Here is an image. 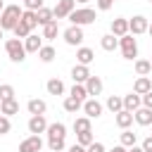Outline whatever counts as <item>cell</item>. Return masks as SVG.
I'll list each match as a JSON object with an SVG mask.
<instances>
[{"label": "cell", "instance_id": "obj_41", "mask_svg": "<svg viewBox=\"0 0 152 152\" xmlns=\"http://www.w3.org/2000/svg\"><path fill=\"white\" fill-rule=\"evenodd\" d=\"M114 2H116V0H97V10H100V12H107Z\"/></svg>", "mask_w": 152, "mask_h": 152}, {"label": "cell", "instance_id": "obj_31", "mask_svg": "<svg viewBox=\"0 0 152 152\" xmlns=\"http://www.w3.org/2000/svg\"><path fill=\"white\" fill-rule=\"evenodd\" d=\"M57 31H59V26H57V19H55V21H50V24L43 26V38L52 40V38H57Z\"/></svg>", "mask_w": 152, "mask_h": 152}, {"label": "cell", "instance_id": "obj_27", "mask_svg": "<svg viewBox=\"0 0 152 152\" xmlns=\"http://www.w3.org/2000/svg\"><path fill=\"white\" fill-rule=\"evenodd\" d=\"M38 57H40V62H45V64H48V62H52V59L57 57V52H55V48H52V45H43V48L38 50Z\"/></svg>", "mask_w": 152, "mask_h": 152}, {"label": "cell", "instance_id": "obj_35", "mask_svg": "<svg viewBox=\"0 0 152 152\" xmlns=\"http://www.w3.org/2000/svg\"><path fill=\"white\" fill-rule=\"evenodd\" d=\"M14 36H17V38H28V36H31V28L19 19V24L14 26Z\"/></svg>", "mask_w": 152, "mask_h": 152}, {"label": "cell", "instance_id": "obj_53", "mask_svg": "<svg viewBox=\"0 0 152 152\" xmlns=\"http://www.w3.org/2000/svg\"><path fill=\"white\" fill-rule=\"evenodd\" d=\"M150 5H152V0H150Z\"/></svg>", "mask_w": 152, "mask_h": 152}, {"label": "cell", "instance_id": "obj_29", "mask_svg": "<svg viewBox=\"0 0 152 152\" xmlns=\"http://www.w3.org/2000/svg\"><path fill=\"white\" fill-rule=\"evenodd\" d=\"M86 131H93V128H90V119H88V116L74 119V133H86Z\"/></svg>", "mask_w": 152, "mask_h": 152}, {"label": "cell", "instance_id": "obj_36", "mask_svg": "<svg viewBox=\"0 0 152 152\" xmlns=\"http://www.w3.org/2000/svg\"><path fill=\"white\" fill-rule=\"evenodd\" d=\"M48 147H50V152H62L64 150V138H48Z\"/></svg>", "mask_w": 152, "mask_h": 152}, {"label": "cell", "instance_id": "obj_39", "mask_svg": "<svg viewBox=\"0 0 152 152\" xmlns=\"http://www.w3.org/2000/svg\"><path fill=\"white\" fill-rule=\"evenodd\" d=\"M10 128H12V124H10V116L0 114V135H7V133H10Z\"/></svg>", "mask_w": 152, "mask_h": 152}, {"label": "cell", "instance_id": "obj_16", "mask_svg": "<svg viewBox=\"0 0 152 152\" xmlns=\"http://www.w3.org/2000/svg\"><path fill=\"white\" fill-rule=\"evenodd\" d=\"M86 90H88L90 97H97V95L102 93V81H100V76H90V78L86 81Z\"/></svg>", "mask_w": 152, "mask_h": 152}, {"label": "cell", "instance_id": "obj_50", "mask_svg": "<svg viewBox=\"0 0 152 152\" xmlns=\"http://www.w3.org/2000/svg\"><path fill=\"white\" fill-rule=\"evenodd\" d=\"M2 10H5V7H2V0H0V12H2Z\"/></svg>", "mask_w": 152, "mask_h": 152}, {"label": "cell", "instance_id": "obj_6", "mask_svg": "<svg viewBox=\"0 0 152 152\" xmlns=\"http://www.w3.org/2000/svg\"><path fill=\"white\" fill-rule=\"evenodd\" d=\"M74 10H76V0H57L52 12H55V19H66Z\"/></svg>", "mask_w": 152, "mask_h": 152}, {"label": "cell", "instance_id": "obj_13", "mask_svg": "<svg viewBox=\"0 0 152 152\" xmlns=\"http://www.w3.org/2000/svg\"><path fill=\"white\" fill-rule=\"evenodd\" d=\"M114 121H116V126L124 131V128H128V126L135 121V116H133V112H128V109H121V112H116Z\"/></svg>", "mask_w": 152, "mask_h": 152}, {"label": "cell", "instance_id": "obj_25", "mask_svg": "<svg viewBox=\"0 0 152 152\" xmlns=\"http://www.w3.org/2000/svg\"><path fill=\"white\" fill-rule=\"evenodd\" d=\"M78 109H83V100H78V97H66L64 100V112H69V114H76Z\"/></svg>", "mask_w": 152, "mask_h": 152}, {"label": "cell", "instance_id": "obj_43", "mask_svg": "<svg viewBox=\"0 0 152 152\" xmlns=\"http://www.w3.org/2000/svg\"><path fill=\"white\" fill-rule=\"evenodd\" d=\"M142 107H150V109H152V90L142 95Z\"/></svg>", "mask_w": 152, "mask_h": 152}, {"label": "cell", "instance_id": "obj_26", "mask_svg": "<svg viewBox=\"0 0 152 152\" xmlns=\"http://www.w3.org/2000/svg\"><path fill=\"white\" fill-rule=\"evenodd\" d=\"M107 109H109L112 114L121 112V109H124V97H119V95H109V97H107Z\"/></svg>", "mask_w": 152, "mask_h": 152}, {"label": "cell", "instance_id": "obj_32", "mask_svg": "<svg viewBox=\"0 0 152 152\" xmlns=\"http://www.w3.org/2000/svg\"><path fill=\"white\" fill-rule=\"evenodd\" d=\"M152 71V62L150 59H135V74L138 76H147Z\"/></svg>", "mask_w": 152, "mask_h": 152}, {"label": "cell", "instance_id": "obj_49", "mask_svg": "<svg viewBox=\"0 0 152 152\" xmlns=\"http://www.w3.org/2000/svg\"><path fill=\"white\" fill-rule=\"evenodd\" d=\"M147 33H150V36H152V24H150V26H147Z\"/></svg>", "mask_w": 152, "mask_h": 152}, {"label": "cell", "instance_id": "obj_55", "mask_svg": "<svg viewBox=\"0 0 152 152\" xmlns=\"http://www.w3.org/2000/svg\"><path fill=\"white\" fill-rule=\"evenodd\" d=\"M150 62H152V59H150Z\"/></svg>", "mask_w": 152, "mask_h": 152}, {"label": "cell", "instance_id": "obj_44", "mask_svg": "<svg viewBox=\"0 0 152 152\" xmlns=\"http://www.w3.org/2000/svg\"><path fill=\"white\" fill-rule=\"evenodd\" d=\"M140 147H142V150H145V152H152V135H150V138H145V140H142V145H140Z\"/></svg>", "mask_w": 152, "mask_h": 152}, {"label": "cell", "instance_id": "obj_17", "mask_svg": "<svg viewBox=\"0 0 152 152\" xmlns=\"http://www.w3.org/2000/svg\"><path fill=\"white\" fill-rule=\"evenodd\" d=\"M112 33H114L116 38L126 36V33H128V19H124V17L114 19V21H112Z\"/></svg>", "mask_w": 152, "mask_h": 152}, {"label": "cell", "instance_id": "obj_18", "mask_svg": "<svg viewBox=\"0 0 152 152\" xmlns=\"http://www.w3.org/2000/svg\"><path fill=\"white\" fill-rule=\"evenodd\" d=\"M76 59H78V64H90V62H95V52L90 50V48H78L76 50Z\"/></svg>", "mask_w": 152, "mask_h": 152}, {"label": "cell", "instance_id": "obj_48", "mask_svg": "<svg viewBox=\"0 0 152 152\" xmlns=\"http://www.w3.org/2000/svg\"><path fill=\"white\" fill-rule=\"evenodd\" d=\"M76 2H81V5H86V2H90V0H76Z\"/></svg>", "mask_w": 152, "mask_h": 152}, {"label": "cell", "instance_id": "obj_28", "mask_svg": "<svg viewBox=\"0 0 152 152\" xmlns=\"http://www.w3.org/2000/svg\"><path fill=\"white\" fill-rule=\"evenodd\" d=\"M45 88H48L50 95H62V93H64V83H62L59 78H50V81L45 83Z\"/></svg>", "mask_w": 152, "mask_h": 152}, {"label": "cell", "instance_id": "obj_2", "mask_svg": "<svg viewBox=\"0 0 152 152\" xmlns=\"http://www.w3.org/2000/svg\"><path fill=\"white\" fill-rule=\"evenodd\" d=\"M66 19H69L74 26H86V24H93V21L97 19V14H95V10H90V7H78V10H74Z\"/></svg>", "mask_w": 152, "mask_h": 152}, {"label": "cell", "instance_id": "obj_46", "mask_svg": "<svg viewBox=\"0 0 152 152\" xmlns=\"http://www.w3.org/2000/svg\"><path fill=\"white\" fill-rule=\"evenodd\" d=\"M112 152H128V147H124V145H116Z\"/></svg>", "mask_w": 152, "mask_h": 152}, {"label": "cell", "instance_id": "obj_22", "mask_svg": "<svg viewBox=\"0 0 152 152\" xmlns=\"http://www.w3.org/2000/svg\"><path fill=\"white\" fill-rule=\"evenodd\" d=\"M152 90V81L147 78V76H140L135 83H133V93H138V95H145V93H150Z\"/></svg>", "mask_w": 152, "mask_h": 152}, {"label": "cell", "instance_id": "obj_15", "mask_svg": "<svg viewBox=\"0 0 152 152\" xmlns=\"http://www.w3.org/2000/svg\"><path fill=\"white\" fill-rule=\"evenodd\" d=\"M24 48H26V52H38V50L43 48V36L31 33L28 38H24Z\"/></svg>", "mask_w": 152, "mask_h": 152}, {"label": "cell", "instance_id": "obj_45", "mask_svg": "<svg viewBox=\"0 0 152 152\" xmlns=\"http://www.w3.org/2000/svg\"><path fill=\"white\" fill-rule=\"evenodd\" d=\"M69 152H88V150H86L83 145H78V142H76V145H71V147H69Z\"/></svg>", "mask_w": 152, "mask_h": 152}, {"label": "cell", "instance_id": "obj_52", "mask_svg": "<svg viewBox=\"0 0 152 152\" xmlns=\"http://www.w3.org/2000/svg\"><path fill=\"white\" fill-rule=\"evenodd\" d=\"M0 107H2V100H0Z\"/></svg>", "mask_w": 152, "mask_h": 152}, {"label": "cell", "instance_id": "obj_8", "mask_svg": "<svg viewBox=\"0 0 152 152\" xmlns=\"http://www.w3.org/2000/svg\"><path fill=\"white\" fill-rule=\"evenodd\" d=\"M48 121H45V116L43 114H33L31 119H28V133H33V135H40V133H45L48 131Z\"/></svg>", "mask_w": 152, "mask_h": 152}, {"label": "cell", "instance_id": "obj_10", "mask_svg": "<svg viewBox=\"0 0 152 152\" xmlns=\"http://www.w3.org/2000/svg\"><path fill=\"white\" fill-rule=\"evenodd\" d=\"M83 112H86L88 119H97V116L102 114V104L97 102V97H88V100L83 102Z\"/></svg>", "mask_w": 152, "mask_h": 152}, {"label": "cell", "instance_id": "obj_33", "mask_svg": "<svg viewBox=\"0 0 152 152\" xmlns=\"http://www.w3.org/2000/svg\"><path fill=\"white\" fill-rule=\"evenodd\" d=\"M71 97H78V100H88L90 95H88V90H86V83H74V88H71Z\"/></svg>", "mask_w": 152, "mask_h": 152}, {"label": "cell", "instance_id": "obj_4", "mask_svg": "<svg viewBox=\"0 0 152 152\" xmlns=\"http://www.w3.org/2000/svg\"><path fill=\"white\" fill-rule=\"evenodd\" d=\"M119 48H121L124 59H135V57H138V40L133 38V33L121 36V38H119Z\"/></svg>", "mask_w": 152, "mask_h": 152}, {"label": "cell", "instance_id": "obj_30", "mask_svg": "<svg viewBox=\"0 0 152 152\" xmlns=\"http://www.w3.org/2000/svg\"><path fill=\"white\" fill-rule=\"evenodd\" d=\"M21 21H24V24H26L31 31L38 26V17H36V12H33V10H24V14H21Z\"/></svg>", "mask_w": 152, "mask_h": 152}, {"label": "cell", "instance_id": "obj_7", "mask_svg": "<svg viewBox=\"0 0 152 152\" xmlns=\"http://www.w3.org/2000/svg\"><path fill=\"white\" fill-rule=\"evenodd\" d=\"M83 38H86V36H83V28H81V26H74V24H71V26L64 31V43H66V45H81Z\"/></svg>", "mask_w": 152, "mask_h": 152}, {"label": "cell", "instance_id": "obj_38", "mask_svg": "<svg viewBox=\"0 0 152 152\" xmlns=\"http://www.w3.org/2000/svg\"><path fill=\"white\" fill-rule=\"evenodd\" d=\"M14 97V88L10 83H2L0 86V100H12Z\"/></svg>", "mask_w": 152, "mask_h": 152}, {"label": "cell", "instance_id": "obj_9", "mask_svg": "<svg viewBox=\"0 0 152 152\" xmlns=\"http://www.w3.org/2000/svg\"><path fill=\"white\" fill-rule=\"evenodd\" d=\"M40 150H43L40 135H28L26 140L19 142V152H40Z\"/></svg>", "mask_w": 152, "mask_h": 152}, {"label": "cell", "instance_id": "obj_1", "mask_svg": "<svg viewBox=\"0 0 152 152\" xmlns=\"http://www.w3.org/2000/svg\"><path fill=\"white\" fill-rule=\"evenodd\" d=\"M21 14H24V10L19 5H7L0 12V26H2V31H14V26L21 19Z\"/></svg>", "mask_w": 152, "mask_h": 152}, {"label": "cell", "instance_id": "obj_47", "mask_svg": "<svg viewBox=\"0 0 152 152\" xmlns=\"http://www.w3.org/2000/svg\"><path fill=\"white\" fill-rule=\"evenodd\" d=\"M128 152H145L142 147H138V145H133V147H128Z\"/></svg>", "mask_w": 152, "mask_h": 152}, {"label": "cell", "instance_id": "obj_12", "mask_svg": "<svg viewBox=\"0 0 152 152\" xmlns=\"http://www.w3.org/2000/svg\"><path fill=\"white\" fill-rule=\"evenodd\" d=\"M138 107H142V95H138V93H128V95H124V109L135 112Z\"/></svg>", "mask_w": 152, "mask_h": 152}, {"label": "cell", "instance_id": "obj_14", "mask_svg": "<svg viewBox=\"0 0 152 152\" xmlns=\"http://www.w3.org/2000/svg\"><path fill=\"white\" fill-rule=\"evenodd\" d=\"M133 116H135V124H140V126H150L152 124V109L150 107H138L133 112Z\"/></svg>", "mask_w": 152, "mask_h": 152}, {"label": "cell", "instance_id": "obj_20", "mask_svg": "<svg viewBox=\"0 0 152 152\" xmlns=\"http://www.w3.org/2000/svg\"><path fill=\"white\" fill-rule=\"evenodd\" d=\"M26 109H28V114H31V116H33V114H45L48 104H45V100H38V97H33V100H28Z\"/></svg>", "mask_w": 152, "mask_h": 152}, {"label": "cell", "instance_id": "obj_5", "mask_svg": "<svg viewBox=\"0 0 152 152\" xmlns=\"http://www.w3.org/2000/svg\"><path fill=\"white\" fill-rule=\"evenodd\" d=\"M147 26H150V21H147V17H142V14H138V17L128 19V33H133V36L147 33Z\"/></svg>", "mask_w": 152, "mask_h": 152}, {"label": "cell", "instance_id": "obj_11", "mask_svg": "<svg viewBox=\"0 0 152 152\" xmlns=\"http://www.w3.org/2000/svg\"><path fill=\"white\" fill-rule=\"evenodd\" d=\"M90 76H93V74H90V69H88L86 64H76V66L71 69V78H74V83H86Z\"/></svg>", "mask_w": 152, "mask_h": 152}, {"label": "cell", "instance_id": "obj_19", "mask_svg": "<svg viewBox=\"0 0 152 152\" xmlns=\"http://www.w3.org/2000/svg\"><path fill=\"white\" fill-rule=\"evenodd\" d=\"M0 114H5V116H14V114H19V102H17L14 97H12V100H2Z\"/></svg>", "mask_w": 152, "mask_h": 152}, {"label": "cell", "instance_id": "obj_23", "mask_svg": "<svg viewBox=\"0 0 152 152\" xmlns=\"http://www.w3.org/2000/svg\"><path fill=\"white\" fill-rule=\"evenodd\" d=\"M100 45H102V50H107V52H114V50L119 48V38H116L114 33H107V36H102Z\"/></svg>", "mask_w": 152, "mask_h": 152}, {"label": "cell", "instance_id": "obj_3", "mask_svg": "<svg viewBox=\"0 0 152 152\" xmlns=\"http://www.w3.org/2000/svg\"><path fill=\"white\" fill-rule=\"evenodd\" d=\"M5 50H7V57L12 62H24L26 59V48H24L21 38H10L5 43Z\"/></svg>", "mask_w": 152, "mask_h": 152}, {"label": "cell", "instance_id": "obj_42", "mask_svg": "<svg viewBox=\"0 0 152 152\" xmlns=\"http://www.w3.org/2000/svg\"><path fill=\"white\" fill-rule=\"evenodd\" d=\"M86 150H88V152H104V145H102V142H95V140H93V142H90V145H88Z\"/></svg>", "mask_w": 152, "mask_h": 152}, {"label": "cell", "instance_id": "obj_54", "mask_svg": "<svg viewBox=\"0 0 152 152\" xmlns=\"http://www.w3.org/2000/svg\"><path fill=\"white\" fill-rule=\"evenodd\" d=\"M40 152H43V150H40Z\"/></svg>", "mask_w": 152, "mask_h": 152}, {"label": "cell", "instance_id": "obj_34", "mask_svg": "<svg viewBox=\"0 0 152 152\" xmlns=\"http://www.w3.org/2000/svg\"><path fill=\"white\" fill-rule=\"evenodd\" d=\"M135 140H138V135H135L133 131L124 128V133H121V145H124V147H133V145H135Z\"/></svg>", "mask_w": 152, "mask_h": 152}, {"label": "cell", "instance_id": "obj_24", "mask_svg": "<svg viewBox=\"0 0 152 152\" xmlns=\"http://www.w3.org/2000/svg\"><path fill=\"white\" fill-rule=\"evenodd\" d=\"M36 17H38V26H45V24L55 21V12L48 10V7H40V10L36 12Z\"/></svg>", "mask_w": 152, "mask_h": 152}, {"label": "cell", "instance_id": "obj_40", "mask_svg": "<svg viewBox=\"0 0 152 152\" xmlns=\"http://www.w3.org/2000/svg\"><path fill=\"white\" fill-rule=\"evenodd\" d=\"M24 7H26V10H33V12H38V10L43 7V0H24Z\"/></svg>", "mask_w": 152, "mask_h": 152}, {"label": "cell", "instance_id": "obj_37", "mask_svg": "<svg viewBox=\"0 0 152 152\" xmlns=\"http://www.w3.org/2000/svg\"><path fill=\"white\" fill-rule=\"evenodd\" d=\"M76 140H78V145L88 147V145L93 142V131H86V133H76Z\"/></svg>", "mask_w": 152, "mask_h": 152}, {"label": "cell", "instance_id": "obj_21", "mask_svg": "<svg viewBox=\"0 0 152 152\" xmlns=\"http://www.w3.org/2000/svg\"><path fill=\"white\" fill-rule=\"evenodd\" d=\"M48 138H66V126L62 121H55L48 126Z\"/></svg>", "mask_w": 152, "mask_h": 152}, {"label": "cell", "instance_id": "obj_51", "mask_svg": "<svg viewBox=\"0 0 152 152\" xmlns=\"http://www.w3.org/2000/svg\"><path fill=\"white\" fill-rule=\"evenodd\" d=\"M0 38H2V26H0Z\"/></svg>", "mask_w": 152, "mask_h": 152}]
</instances>
